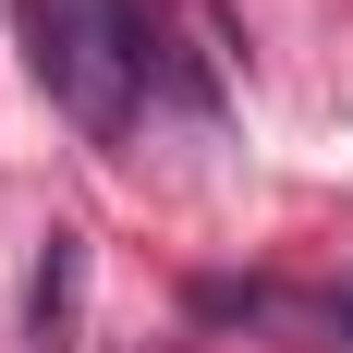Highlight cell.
Masks as SVG:
<instances>
[{"label": "cell", "mask_w": 353, "mask_h": 353, "mask_svg": "<svg viewBox=\"0 0 353 353\" xmlns=\"http://www.w3.org/2000/svg\"><path fill=\"white\" fill-rule=\"evenodd\" d=\"M37 37V85L85 122V134H122L146 85V0H25Z\"/></svg>", "instance_id": "obj_1"}, {"label": "cell", "mask_w": 353, "mask_h": 353, "mask_svg": "<svg viewBox=\"0 0 353 353\" xmlns=\"http://www.w3.org/2000/svg\"><path fill=\"white\" fill-rule=\"evenodd\" d=\"M73 281H85V256H73V232H49V268H37V329L73 317Z\"/></svg>", "instance_id": "obj_2"}, {"label": "cell", "mask_w": 353, "mask_h": 353, "mask_svg": "<svg viewBox=\"0 0 353 353\" xmlns=\"http://www.w3.org/2000/svg\"><path fill=\"white\" fill-rule=\"evenodd\" d=\"M341 353H353V292H341Z\"/></svg>", "instance_id": "obj_3"}]
</instances>
